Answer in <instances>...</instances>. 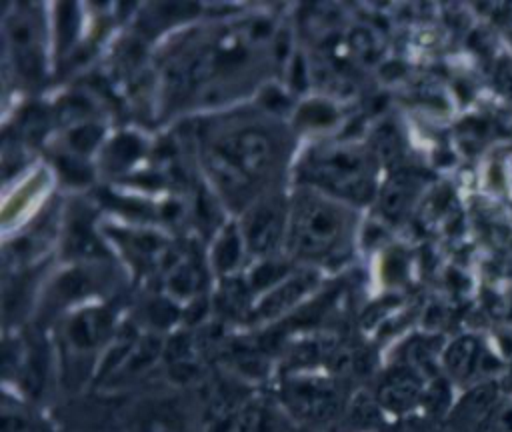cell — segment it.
Here are the masks:
<instances>
[{"label": "cell", "instance_id": "6da1fadb", "mask_svg": "<svg viewBox=\"0 0 512 432\" xmlns=\"http://www.w3.org/2000/svg\"><path fill=\"white\" fill-rule=\"evenodd\" d=\"M342 232V216L320 200H302L294 212L292 242L302 254H324Z\"/></svg>", "mask_w": 512, "mask_h": 432}, {"label": "cell", "instance_id": "7a4b0ae2", "mask_svg": "<svg viewBox=\"0 0 512 432\" xmlns=\"http://www.w3.org/2000/svg\"><path fill=\"white\" fill-rule=\"evenodd\" d=\"M308 172L314 176V180L342 196L366 200L372 194V184L364 174L362 158L356 154L334 152L320 156L312 162V168Z\"/></svg>", "mask_w": 512, "mask_h": 432}, {"label": "cell", "instance_id": "3957f363", "mask_svg": "<svg viewBox=\"0 0 512 432\" xmlns=\"http://www.w3.org/2000/svg\"><path fill=\"white\" fill-rule=\"evenodd\" d=\"M222 148H226L236 158V162L250 178L260 176L272 160L270 138L260 130H244Z\"/></svg>", "mask_w": 512, "mask_h": 432}, {"label": "cell", "instance_id": "277c9868", "mask_svg": "<svg viewBox=\"0 0 512 432\" xmlns=\"http://www.w3.org/2000/svg\"><path fill=\"white\" fill-rule=\"evenodd\" d=\"M210 166L222 184V188L228 192L232 198H246L250 190V176L242 170V166L236 162V158L222 146L214 148L210 152Z\"/></svg>", "mask_w": 512, "mask_h": 432}, {"label": "cell", "instance_id": "5b68a950", "mask_svg": "<svg viewBox=\"0 0 512 432\" xmlns=\"http://www.w3.org/2000/svg\"><path fill=\"white\" fill-rule=\"evenodd\" d=\"M282 232V212L278 206H260L248 224V244L254 252L270 250Z\"/></svg>", "mask_w": 512, "mask_h": 432}, {"label": "cell", "instance_id": "8992f818", "mask_svg": "<svg viewBox=\"0 0 512 432\" xmlns=\"http://www.w3.org/2000/svg\"><path fill=\"white\" fill-rule=\"evenodd\" d=\"M414 190H416V184L410 174L402 172L392 176L382 192V212L392 220L398 218L410 204Z\"/></svg>", "mask_w": 512, "mask_h": 432}, {"label": "cell", "instance_id": "52a82bcc", "mask_svg": "<svg viewBox=\"0 0 512 432\" xmlns=\"http://www.w3.org/2000/svg\"><path fill=\"white\" fill-rule=\"evenodd\" d=\"M416 382L406 376V374H396L390 376L382 386H380V400L384 406L392 408V410H404L406 406H410L416 398Z\"/></svg>", "mask_w": 512, "mask_h": 432}, {"label": "cell", "instance_id": "ba28073f", "mask_svg": "<svg viewBox=\"0 0 512 432\" xmlns=\"http://www.w3.org/2000/svg\"><path fill=\"white\" fill-rule=\"evenodd\" d=\"M108 328V316L104 312H84L70 326V338L76 346H94Z\"/></svg>", "mask_w": 512, "mask_h": 432}, {"label": "cell", "instance_id": "9c48e42d", "mask_svg": "<svg viewBox=\"0 0 512 432\" xmlns=\"http://www.w3.org/2000/svg\"><path fill=\"white\" fill-rule=\"evenodd\" d=\"M300 408L316 418H324L332 412L334 408V392L326 386H318V384H304L298 386L294 392Z\"/></svg>", "mask_w": 512, "mask_h": 432}, {"label": "cell", "instance_id": "30bf717a", "mask_svg": "<svg viewBox=\"0 0 512 432\" xmlns=\"http://www.w3.org/2000/svg\"><path fill=\"white\" fill-rule=\"evenodd\" d=\"M310 280L306 278H298V280H292L284 286H280L276 292H272L260 306V314L264 316H272V314H278L282 312L284 308H288L290 304H294L308 288H310Z\"/></svg>", "mask_w": 512, "mask_h": 432}, {"label": "cell", "instance_id": "8fae6325", "mask_svg": "<svg viewBox=\"0 0 512 432\" xmlns=\"http://www.w3.org/2000/svg\"><path fill=\"white\" fill-rule=\"evenodd\" d=\"M476 354H478V346H476V340L472 338H460L456 340L448 352H446V364L448 368L458 374V376H466L474 362H476Z\"/></svg>", "mask_w": 512, "mask_h": 432}, {"label": "cell", "instance_id": "7c38bea8", "mask_svg": "<svg viewBox=\"0 0 512 432\" xmlns=\"http://www.w3.org/2000/svg\"><path fill=\"white\" fill-rule=\"evenodd\" d=\"M70 248L76 254H84V256H102V254H106L102 244L96 240V236L84 224H78V226L72 228V232H70Z\"/></svg>", "mask_w": 512, "mask_h": 432}, {"label": "cell", "instance_id": "4fadbf2b", "mask_svg": "<svg viewBox=\"0 0 512 432\" xmlns=\"http://www.w3.org/2000/svg\"><path fill=\"white\" fill-rule=\"evenodd\" d=\"M88 290H90V278L80 270H72V272L64 274L58 282V292L64 298H78V296L86 294Z\"/></svg>", "mask_w": 512, "mask_h": 432}, {"label": "cell", "instance_id": "5bb4252c", "mask_svg": "<svg viewBox=\"0 0 512 432\" xmlns=\"http://www.w3.org/2000/svg\"><path fill=\"white\" fill-rule=\"evenodd\" d=\"M218 56L212 50H204L202 54H198L190 66V80L192 82H202L206 78H210L216 70H218Z\"/></svg>", "mask_w": 512, "mask_h": 432}, {"label": "cell", "instance_id": "9a60e30c", "mask_svg": "<svg viewBox=\"0 0 512 432\" xmlns=\"http://www.w3.org/2000/svg\"><path fill=\"white\" fill-rule=\"evenodd\" d=\"M112 158L120 164L132 162L140 154V142L134 136H120L112 146H110Z\"/></svg>", "mask_w": 512, "mask_h": 432}, {"label": "cell", "instance_id": "2e32d148", "mask_svg": "<svg viewBox=\"0 0 512 432\" xmlns=\"http://www.w3.org/2000/svg\"><path fill=\"white\" fill-rule=\"evenodd\" d=\"M102 130L96 126V124H84L80 128H76L72 134H70V142L76 150L80 152H88L96 146L98 138H100Z\"/></svg>", "mask_w": 512, "mask_h": 432}, {"label": "cell", "instance_id": "e0dca14e", "mask_svg": "<svg viewBox=\"0 0 512 432\" xmlns=\"http://www.w3.org/2000/svg\"><path fill=\"white\" fill-rule=\"evenodd\" d=\"M298 118L304 124L318 126V124H330L336 118V112L330 106H326V104H308V106H304L300 110Z\"/></svg>", "mask_w": 512, "mask_h": 432}, {"label": "cell", "instance_id": "ac0fdd59", "mask_svg": "<svg viewBox=\"0 0 512 432\" xmlns=\"http://www.w3.org/2000/svg\"><path fill=\"white\" fill-rule=\"evenodd\" d=\"M398 148H400V142H398V134L388 126V128H382L380 134L376 136V150L378 154L382 156L384 162H392L396 156H398Z\"/></svg>", "mask_w": 512, "mask_h": 432}, {"label": "cell", "instance_id": "d6986e66", "mask_svg": "<svg viewBox=\"0 0 512 432\" xmlns=\"http://www.w3.org/2000/svg\"><path fill=\"white\" fill-rule=\"evenodd\" d=\"M200 284H202V274L196 266H186L172 278V288L180 294H188L196 290Z\"/></svg>", "mask_w": 512, "mask_h": 432}, {"label": "cell", "instance_id": "ffe728a7", "mask_svg": "<svg viewBox=\"0 0 512 432\" xmlns=\"http://www.w3.org/2000/svg\"><path fill=\"white\" fill-rule=\"evenodd\" d=\"M238 258H240V244H238V238H236L234 234H228V236L222 240V244H220V248H218V252H216V262H218V266H220L222 270H226V268H232Z\"/></svg>", "mask_w": 512, "mask_h": 432}, {"label": "cell", "instance_id": "44dd1931", "mask_svg": "<svg viewBox=\"0 0 512 432\" xmlns=\"http://www.w3.org/2000/svg\"><path fill=\"white\" fill-rule=\"evenodd\" d=\"M236 432H266V418L260 408H246L238 422H236Z\"/></svg>", "mask_w": 512, "mask_h": 432}, {"label": "cell", "instance_id": "7402d4cb", "mask_svg": "<svg viewBox=\"0 0 512 432\" xmlns=\"http://www.w3.org/2000/svg\"><path fill=\"white\" fill-rule=\"evenodd\" d=\"M58 168H60L64 180H68V182L82 184V182L90 180V170L84 164H80L78 160H74V158H60L58 160Z\"/></svg>", "mask_w": 512, "mask_h": 432}, {"label": "cell", "instance_id": "603a6c76", "mask_svg": "<svg viewBox=\"0 0 512 432\" xmlns=\"http://www.w3.org/2000/svg\"><path fill=\"white\" fill-rule=\"evenodd\" d=\"M76 24H78V16L74 10V4H62L60 6V38L62 44H68L72 40V36L76 34Z\"/></svg>", "mask_w": 512, "mask_h": 432}, {"label": "cell", "instance_id": "cb8c5ba5", "mask_svg": "<svg viewBox=\"0 0 512 432\" xmlns=\"http://www.w3.org/2000/svg\"><path fill=\"white\" fill-rule=\"evenodd\" d=\"M150 320L156 324V326H168L176 320L178 316V310L168 302V300H156L152 306H150Z\"/></svg>", "mask_w": 512, "mask_h": 432}, {"label": "cell", "instance_id": "d4e9b609", "mask_svg": "<svg viewBox=\"0 0 512 432\" xmlns=\"http://www.w3.org/2000/svg\"><path fill=\"white\" fill-rule=\"evenodd\" d=\"M160 352V342L156 338H146L138 350L134 352V358H132V368H140L144 364H148L152 358H156V354Z\"/></svg>", "mask_w": 512, "mask_h": 432}, {"label": "cell", "instance_id": "484cf974", "mask_svg": "<svg viewBox=\"0 0 512 432\" xmlns=\"http://www.w3.org/2000/svg\"><path fill=\"white\" fill-rule=\"evenodd\" d=\"M282 272H284V268L278 266V264H262L260 268L254 270V274H252V284H254L256 288H264V286H268L270 282H274L276 278H280Z\"/></svg>", "mask_w": 512, "mask_h": 432}, {"label": "cell", "instance_id": "4316f807", "mask_svg": "<svg viewBox=\"0 0 512 432\" xmlns=\"http://www.w3.org/2000/svg\"><path fill=\"white\" fill-rule=\"evenodd\" d=\"M350 42L354 46V50L362 56H374L376 46H374V38L366 32V30H354V34L350 36Z\"/></svg>", "mask_w": 512, "mask_h": 432}, {"label": "cell", "instance_id": "83f0119b", "mask_svg": "<svg viewBox=\"0 0 512 432\" xmlns=\"http://www.w3.org/2000/svg\"><path fill=\"white\" fill-rule=\"evenodd\" d=\"M294 74H292V84L298 88V90H302L304 86H306V74H304V62H302V58H296L294 60V70H292Z\"/></svg>", "mask_w": 512, "mask_h": 432}]
</instances>
